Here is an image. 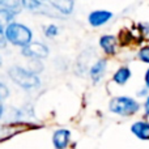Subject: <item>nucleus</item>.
Segmentation results:
<instances>
[{"instance_id": "1", "label": "nucleus", "mask_w": 149, "mask_h": 149, "mask_svg": "<svg viewBox=\"0 0 149 149\" xmlns=\"http://www.w3.org/2000/svg\"><path fill=\"white\" fill-rule=\"evenodd\" d=\"M141 109V105L135 98L128 95H118L113 97L109 102V110L119 116H132L137 114Z\"/></svg>"}, {"instance_id": "2", "label": "nucleus", "mask_w": 149, "mask_h": 149, "mask_svg": "<svg viewBox=\"0 0 149 149\" xmlns=\"http://www.w3.org/2000/svg\"><path fill=\"white\" fill-rule=\"evenodd\" d=\"M5 37H7V41H9L15 46L25 47L26 45H29L31 42L33 34H31L30 29L26 28L25 25L12 22L5 28Z\"/></svg>"}, {"instance_id": "3", "label": "nucleus", "mask_w": 149, "mask_h": 149, "mask_svg": "<svg viewBox=\"0 0 149 149\" xmlns=\"http://www.w3.org/2000/svg\"><path fill=\"white\" fill-rule=\"evenodd\" d=\"M8 73H9L10 79L17 85H20L22 89H34L39 85V79L36 73L25 70V68L18 67V65L10 67Z\"/></svg>"}, {"instance_id": "4", "label": "nucleus", "mask_w": 149, "mask_h": 149, "mask_svg": "<svg viewBox=\"0 0 149 149\" xmlns=\"http://www.w3.org/2000/svg\"><path fill=\"white\" fill-rule=\"evenodd\" d=\"M22 55L26 58H30V59H45L49 56V49L43 43L30 42L25 47H22Z\"/></svg>"}, {"instance_id": "5", "label": "nucleus", "mask_w": 149, "mask_h": 149, "mask_svg": "<svg viewBox=\"0 0 149 149\" xmlns=\"http://www.w3.org/2000/svg\"><path fill=\"white\" fill-rule=\"evenodd\" d=\"M113 12L106 9H97L90 12V15L88 16V22L93 26V28H100L103 26L113 18Z\"/></svg>"}, {"instance_id": "6", "label": "nucleus", "mask_w": 149, "mask_h": 149, "mask_svg": "<svg viewBox=\"0 0 149 149\" xmlns=\"http://www.w3.org/2000/svg\"><path fill=\"white\" fill-rule=\"evenodd\" d=\"M118 39H116V37L111 36V34H105V36H102L100 38V46L101 49L103 50V52H105L106 55H110V56H113V55L116 54V50H118Z\"/></svg>"}, {"instance_id": "7", "label": "nucleus", "mask_w": 149, "mask_h": 149, "mask_svg": "<svg viewBox=\"0 0 149 149\" xmlns=\"http://www.w3.org/2000/svg\"><path fill=\"white\" fill-rule=\"evenodd\" d=\"M131 132L143 141H149V122L147 120H136L132 123Z\"/></svg>"}, {"instance_id": "8", "label": "nucleus", "mask_w": 149, "mask_h": 149, "mask_svg": "<svg viewBox=\"0 0 149 149\" xmlns=\"http://www.w3.org/2000/svg\"><path fill=\"white\" fill-rule=\"evenodd\" d=\"M71 140V132L65 128H60L58 131L54 132V136H52V143H54V147L56 149H65L67 145L70 144Z\"/></svg>"}, {"instance_id": "9", "label": "nucleus", "mask_w": 149, "mask_h": 149, "mask_svg": "<svg viewBox=\"0 0 149 149\" xmlns=\"http://www.w3.org/2000/svg\"><path fill=\"white\" fill-rule=\"evenodd\" d=\"M106 68H107V60L106 59H98L97 62L90 67V71H89L92 81L93 82L100 81V80L103 77L105 72H106Z\"/></svg>"}, {"instance_id": "10", "label": "nucleus", "mask_w": 149, "mask_h": 149, "mask_svg": "<svg viewBox=\"0 0 149 149\" xmlns=\"http://www.w3.org/2000/svg\"><path fill=\"white\" fill-rule=\"evenodd\" d=\"M131 77H132L131 68H130L128 65H122V67H119L118 70L115 71V73L113 74V81L115 82L116 85L123 86V85H126L127 82L131 80Z\"/></svg>"}, {"instance_id": "11", "label": "nucleus", "mask_w": 149, "mask_h": 149, "mask_svg": "<svg viewBox=\"0 0 149 149\" xmlns=\"http://www.w3.org/2000/svg\"><path fill=\"white\" fill-rule=\"evenodd\" d=\"M49 1L62 15H71L74 7L73 0H49Z\"/></svg>"}, {"instance_id": "12", "label": "nucleus", "mask_w": 149, "mask_h": 149, "mask_svg": "<svg viewBox=\"0 0 149 149\" xmlns=\"http://www.w3.org/2000/svg\"><path fill=\"white\" fill-rule=\"evenodd\" d=\"M17 12L15 9H8V8H0V26H5L12 24V20L16 17Z\"/></svg>"}, {"instance_id": "13", "label": "nucleus", "mask_w": 149, "mask_h": 149, "mask_svg": "<svg viewBox=\"0 0 149 149\" xmlns=\"http://www.w3.org/2000/svg\"><path fill=\"white\" fill-rule=\"evenodd\" d=\"M21 5L29 10H38L42 5V1H39V0H21Z\"/></svg>"}, {"instance_id": "14", "label": "nucleus", "mask_w": 149, "mask_h": 149, "mask_svg": "<svg viewBox=\"0 0 149 149\" xmlns=\"http://www.w3.org/2000/svg\"><path fill=\"white\" fill-rule=\"evenodd\" d=\"M137 59L145 64H149V45L140 47L137 51Z\"/></svg>"}, {"instance_id": "15", "label": "nucleus", "mask_w": 149, "mask_h": 149, "mask_svg": "<svg viewBox=\"0 0 149 149\" xmlns=\"http://www.w3.org/2000/svg\"><path fill=\"white\" fill-rule=\"evenodd\" d=\"M21 4V0H0V5L8 9H17Z\"/></svg>"}, {"instance_id": "16", "label": "nucleus", "mask_w": 149, "mask_h": 149, "mask_svg": "<svg viewBox=\"0 0 149 149\" xmlns=\"http://www.w3.org/2000/svg\"><path fill=\"white\" fill-rule=\"evenodd\" d=\"M58 33H59V29H58V26L54 25V24H51V25L45 28V34H46V37H49V38H52V37L58 36Z\"/></svg>"}, {"instance_id": "17", "label": "nucleus", "mask_w": 149, "mask_h": 149, "mask_svg": "<svg viewBox=\"0 0 149 149\" xmlns=\"http://www.w3.org/2000/svg\"><path fill=\"white\" fill-rule=\"evenodd\" d=\"M7 45V37H5V31L0 26V47H5Z\"/></svg>"}, {"instance_id": "18", "label": "nucleus", "mask_w": 149, "mask_h": 149, "mask_svg": "<svg viewBox=\"0 0 149 149\" xmlns=\"http://www.w3.org/2000/svg\"><path fill=\"white\" fill-rule=\"evenodd\" d=\"M136 95L139 98H147L148 95H149V89H148L147 86H144L141 90H139V92L136 93Z\"/></svg>"}, {"instance_id": "19", "label": "nucleus", "mask_w": 149, "mask_h": 149, "mask_svg": "<svg viewBox=\"0 0 149 149\" xmlns=\"http://www.w3.org/2000/svg\"><path fill=\"white\" fill-rule=\"evenodd\" d=\"M7 95H8V89L3 84H0V98L3 100V98H5Z\"/></svg>"}, {"instance_id": "20", "label": "nucleus", "mask_w": 149, "mask_h": 149, "mask_svg": "<svg viewBox=\"0 0 149 149\" xmlns=\"http://www.w3.org/2000/svg\"><path fill=\"white\" fill-rule=\"evenodd\" d=\"M143 109H144V113L145 115H149V95L145 98L144 101V105H143Z\"/></svg>"}, {"instance_id": "21", "label": "nucleus", "mask_w": 149, "mask_h": 149, "mask_svg": "<svg viewBox=\"0 0 149 149\" xmlns=\"http://www.w3.org/2000/svg\"><path fill=\"white\" fill-rule=\"evenodd\" d=\"M144 84L149 89V67L147 68V71H145V73H144Z\"/></svg>"}, {"instance_id": "22", "label": "nucleus", "mask_w": 149, "mask_h": 149, "mask_svg": "<svg viewBox=\"0 0 149 149\" xmlns=\"http://www.w3.org/2000/svg\"><path fill=\"white\" fill-rule=\"evenodd\" d=\"M3 115V105H1V98H0V118Z\"/></svg>"}]
</instances>
